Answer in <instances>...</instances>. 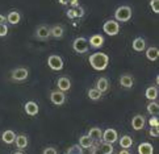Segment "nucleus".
<instances>
[{
	"instance_id": "29",
	"label": "nucleus",
	"mask_w": 159,
	"mask_h": 154,
	"mask_svg": "<svg viewBox=\"0 0 159 154\" xmlns=\"http://www.w3.org/2000/svg\"><path fill=\"white\" fill-rule=\"evenodd\" d=\"M99 149L103 152L104 154H112L113 152H115V149H113V145L108 144V142H103V144L99 146Z\"/></svg>"
},
{
	"instance_id": "28",
	"label": "nucleus",
	"mask_w": 159,
	"mask_h": 154,
	"mask_svg": "<svg viewBox=\"0 0 159 154\" xmlns=\"http://www.w3.org/2000/svg\"><path fill=\"white\" fill-rule=\"evenodd\" d=\"M147 112H149L150 115L157 116V115H158V112H159V104H158L157 101L151 100L149 104H147Z\"/></svg>"
},
{
	"instance_id": "38",
	"label": "nucleus",
	"mask_w": 159,
	"mask_h": 154,
	"mask_svg": "<svg viewBox=\"0 0 159 154\" xmlns=\"http://www.w3.org/2000/svg\"><path fill=\"white\" fill-rule=\"evenodd\" d=\"M69 4L72 5V8L79 7V0H69Z\"/></svg>"
},
{
	"instance_id": "31",
	"label": "nucleus",
	"mask_w": 159,
	"mask_h": 154,
	"mask_svg": "<svg viewBox=\"0 0 159 154\" xmlns=\"http://www.w3.org/2000/svg\"><path fill=\"white\" fill-rule=\"evenodd\" d=\"M67 154H83V149L80 147V145H72L67 150Z\"/></svg>"
},
{
	"instance_id": "8",
	"label": "nucleus",
	"mask_w": 159,
	"mask_h": 154,
	"mask_svg": "<svg viewBox=\"0 0 159 154\" xmlns=\"http://www.w3.org/2000/svg\"><path fill=\"white\" fill-rule=\"evenodd\" d=\"M50 100H52V103L55 105H62L66 100V96L62 91H53V92L50 94Z\"/></svg>"
},
{
	"instance_id": "41",
	"label": "nucleus",
	"mask_w": 159,
	"mask_h": 154,
	"mask_svg": "<svg viewBox=\"0 0 159 154\" xmlns=\"http://www.w3.org/2000/svg\"><path fill=\"white\" fill-rule=\"evenodd\" d=\"M61 4H69V0H59Z\"/></svg>"
},
{
	"instance_id": "6",
	"label": "nucleus",
	"mask_w": 159,
	"mask_h": 154,
	"mask_svg": "<svg viewBox=\"0 0 159 154\" xmlns=\"http://www.w3.org/2000/svg\"><path fill=\"white\" fill-rule=\"evenodd\" d=\"M28 75H29V72H28V70H26L25 67H17V68H15V70L12 71V74H11L12 79H13V81H16V82L25 81V79L28 78Z\"/></svg>"
},
{
	"instance_id": "20",
	"label": "nucleus",
	"mask_w": 159,
	"mask_h": 154,
	"mask_svg": "<svg viewBox=\"0 0 159 154\" xmlns=\"http://www.w3.org/2000/svg\"><path fill=\"white\" fill-rule=\"evenodd\" d=\"M2 140L5 142V144L11 145V144H13L15 142L16 134H15L13 130H5V132H3V134H2Z\"/></svg>"
},
{
	"instance_id": "26",
	"label": "nucleus",
	"mask_w": 159,
	"mask_h": 154,
	"mask_svg": "<svg viewBox=\"0 0 159 154\" xmlns=\"http://www.w3.org/2000/svg\"><path fill=\"white\" fill-rule=\"evenodd\" d=\"M145 48H146V42H145V40L142 38V37L135 38L134 41H133V49L135 51H143Z\"/></svg>"
},
{
	"instance_id": "42",
	"label": "nucleus",
	"mask_w": 159,
	"mask_h": 154,
	"mask_svg": "<svg viewBox=\"0 0 159 154\" xmlns=\"http://www.w3.org/2000/svg\"><path fill=\"white\" fill-rule=\"evenodd\" d=\"M155 82H157V84L159 83V75H157V78H155Z\"/></svg>"
},
{
	"instance_id": "39",
	"label": "nucleus",
	"mask_w": 159,
	"mask_h": 154,
	"mask_svg": "<svg viewBox=\"0 0 159 154\" xmlns=\"http://www.w3.org/2000/svg\"><path fill=\"white\" fill-rule=\"evenodd\" d=\"M3 24H5V16L0 15V25H3Z\"/></svg>"
},
{
	"instance_id": "13",
	"label": "nucleus",
	"mask_w": 159,
	"mask_h": 154,
	"mask_svg": "<svg viewBox=\"0 0 159 154\" xmlns=\"http://www.w3.org/2000/svg\"><path fill=\"white\" fill-rule=\"evenodd\" d=\"M88 136H89V138L92 140L93 142L96 141H101V136H103V130H101L99 127H93V128H91L89 129V132H88Z\"/></svg>"
},
{
	"instance_id": "24",
	"label": "nucleus",
	"mask_w": 159,
	"mask_h": 154,
	"mask_svg": "<svg viewBox=\"0 0 159 154\" xmlns=\"http://www.w3.org/2000/svg\"><path fill=\"white\" fill-rule=\"evenodd\" d=\"M96 88H98L101 94L105 92V91L109 88V82H108V79L107 78H100L98 83H96Z\"/></svg>"
},
{
	"instance_id": "23",
	"label": "nucleus",
	"mask_w": 159,
	"mask_h": 154,
	"mask_svg": "<svg viewBox=\"0 0 159 154\" xmlns=\"http://www.w3.org/2000/svg\"><path fill=\"white\" fill-rule=\"evenodd\" d=\"M146 57H147V59H149V61H157L158 57H159L158 48H155V46L149 48V49L146 50Z\"/></svg>"
},
{
	"instance_id": "21",
	"label": "nucleus",
	"mask_w": 159,
	"mask_h": 154,
	"mask_svg": "<svg viewBox=\"0 0 159 154\" xmlns=\"http://www.w3.org/2000/svg\"><path fill=\"white\" fill-rule=\"evenodd\" d=\"M15 142H16V146H17L20 150L25 149V147L28 146V144H29V141H28V137H26V136H24V134L16 136V140H15Z\"/></svg>"
},
{
	"instance_id": "32",
	"label": "nucleus",
	"mask_w": 159,
	"mask_h": 154,
	"mask_svg": "<svg viewBox=\"0 0 159 154\" xmlns=\"http://www.w3.org/2000/svg\"><path fill=\"white\" fill-rule=\"evenodd\" d=\"M150 5H151V8H152V11H154L155 13L159 12V0H151Z\"/></svg>"
},
{
	"instance_id": "9",
	"label": "nucleus",
	"mask_w": 159,
	"mask_h": 154,
	"mask_svg": "<svg viewBox=\"0 0 159 154\" xmlns=\"http://www.w3.org/2000/svg\"><path fill=\"white\" fill-rule=\"evenodd\" d=\"M88 44L91 45V48L99 49V48L103 46V44H104V37L101 36V34H93V36L89 37Z\"/></svg>"
},
{
	"instance_id": "30",
	"label": "nucleus",
	"mask_w": 159,
	"mask_h": 154,
	"mask_svg": "<svg viewBox=\"0 0 159 154\" xmlns=\"http://www.w3.org/2000/svg\"><path fill=\"white\" fill-rule=\"evenodd\" d=\"M101 95H103V94H101L96 87H95V88H91V90L88 91V98L92 99V100H99V99L101 98Z\"/></svg>"
},
{
	"instance_id": "3",
	"label": "nucleus",
	"mask_w": 159,
	"mask_h": 154,
	"mask_svg": "<svg viewBox=\"0 0 159 154\" xmlns=\"http://www.w3.org/2000/svg\"><path fill=\"white\" fill-rule=\"evenodd\" d=\"M88 48H89V44H88V40H86L84 37H78L74 40L72 42V49L76 51L79 54H84L88 51Z\"/></svg>"
},
{
	"instance_id": "16",
	"label": "nucleus",
	"mask_w": 159,
	"mask_h": 154,
	"mask_svg": "<svg viewBox=\"0 0 159 154\" xmlns=\"http://www.w3.org/2000/svg\"><path fill=\"white\" fill-rule=\"evenodd\" d=\"M138 154H154V147L149 142H142L138 145Z\"/></svg>"
},
{
	"instance_id": "14",
	"label": "nucleus",
	"mask_w": 159,
	"mask_h": 154,
	"mask_svg": "<svg viewBox=\"0 0 159 154\" xmlns=\"http://www.w3.org/2000/svg\"><path fill=\"white\" fill-rule=\"evenodd\" d=\"M120 84L125 88H130L134 84V79L130 74H124V75H121V78H120Z\"/></svg>"
},
{
	"instance_id": "17",
	"label": "nucleus",
	"mask_w": 159,
	"mask_h": 154,
	"mask_svg": "<svg viewBox=\"0 0 159 154\" xmlns=\"http://www.w3.org/2000/svg\"><path fill=\"white\" fill-rule=\"evenodd\" d=\"M84 16V9L82 7H76V8H71L67 11V17L69 19H75V17H83Z\"/></svg>"
},
{
	"instance_id": "5",
	"label": "nucleus",
	"mask_w": 159,
	"mask_h": 154,
	"mask_svg": "<svg viewBox=\"0 0 159 154\" xmlns=\"http://www.w3.org/2000/svg\"><path fill=\"white\" fill-rule=\"evenodd\" d=\"M48 65H49V67L52 68V70L59 71V70L63 68V59H62L59 55L53 54V55H50L48 58Z\"/></svg>"
},
{
	"instance_id": "43",
	"label": "nucleus",
	"mask_w": 159,
	"mask_h": 154,
	"mask_svg": "<svg viewBox=\"0 0 159 154\" xmlns=\"http://www.w3.org/2000/svg\"><path fill=\"white\" fill-rule=\"evenodd\" d=\"M13 154H24V153H22V152H20V150H19V152H15Z\"/></svg>"
},
{
	"instance_id": "27",
	"label": "nucleus",
	"mask_w": 159,
	"mask_h": 154,
	"mask_svg": "<svg viewBox=\"0 0 159 154\" xmlns=\"http://www.w3.org/2000/svg\"><path fill=\"white\" fill-rule=\"evenodd\" d=\"M133 145V140L130 136H122L121 140H120V146L122 149H129V147H132Z\"/></svg>"
},
{
	"instance_id": "11",
	"label": "nucleus",
	"mask_w": 159,
	"mask_h": 154,
	"mask_svg": "<svg viewBox=\"0 0 159 154\" xmlns=\"http://www.w3.org/2000/svg\"><path fill=\"white\" fill-rule=\"evenodd\" d=\"M58 88L62 91V92H65V91H69L71 88V81L69 77H62L58 79Z\"/></svg>"
},
{
	"instance_id": "10",
	"label": "nucleus",
	"mask_w": 159,
	"mask_h": 154,
	"mask_svg": "<svg viewBox=\"0 0 159 154\" xmlns=\"http://www.w3.org/2000/svg\"><path fill=\"white\" fill-rule=\"evenodd\" d=\"M145 117L142 116V115H135L133 119H132V127L133 129L135 130H141L142 128L145 127Z\"/></svg>"
},
{
	"instance_id": "25",
	"label": "nucleus",
	"mask_w": 159,
	"mask_h": 154,
	"mask_svg": "<svg viewBox=\"0 0 159 154\" xmlns=\"http://www.w3.org/2000/svg\"><path fill=\"white\" fill-rule=\"evenodd\" d=\"M145 96L147 99H150V100L157 99V96H158V87H157V86H150V87H147L146 92H145Z\"/></svg>"
},
{
	"instance_id": "15",
	"label": "nucleus",
	"mask_w": 159,
	"mask_h": 154,
	"mask_svg": "<svg viewBox=\"0 0 159 154\" xmlns=\"http://www.w3.org/2000/svg\"><path fill=\"white\" fill-rule=\"evenodd\" d=\"M50 36L49 33V28L46 25H39L36 29V37L39 40H46Z\"/></svg>"
},
{
	"instance_id": "37",
	"label": "nucleus",
	"mask_w": 159,
	"mask_h": 154,
	"mask_svg": "<svg viewBox=\"0 0 159 154\" xmlns=\"http://www.w3.org/2000/svg\"><path fill=\"white\" fill-rule=\"evenodd\" d=\"M91 149H92V153H91V154H104L103 152H101L100 149H99V146H92V147H91Z\"/></svg>"
},
{
	"instance_id": "19",
	"label": "nucleus",
	"mask_w": 159,
	"mask_h": 154,
	"mask_svg": "<svg viewBox=\"0 0 159 154\" xmlns=\"http://www.w3.org/2000/svg\"><path fill=\"white\" fill-rule=\"evenodd\" d=\"M79 145H80L82 149H91L93 146V141L89 138V136L86 134V136H82L79 138Z\"/></svg>"
},
{
	"instance_id": "40",
	"label": "nucleus",
	"mask_w": 159,
	"mask_h": 154,
	"mask_svg": "<svg viewBox=\"0 0 159 154\" xmlns=\"http://www.w3.org/2000/svg\"><path fill=\"white\" fill-rule=\"evenodd\" d=\"M118 154H130V153L128 152V149H124V150H121V152L118 153Z\"/></svg>"
},
{
	"instance_id": "18",
	"label": "nucleus",
	"mask_w": 159,
	"mask_h": 154,
	"mask_svg": "<svg viewBox=\"0 0 159 154\" xmlns=\"http://www.w3.org/2000/svg\"><path fill=\"white\" fill-rule=\"evenodd\" d=\"M20 20H21V15L17 12V11H11V12L7 15V21L12 25L19 24Z\"/></svg>"
},
{
	"instance_id": "4",
	"label": "nucleus",
	"mask_w": 159,
	"mask_h": 154,
	"mask_svg": "<svg viewBox=\"0 0 159 154\" xmlns=\"http://www.w3.org/2000/svg\"><path fill=\"white\" fill-rule=\"evenodd\" d=\"M103 29L109 36H116L120 32V25H118V22L116 20H107L103 25Z\"/></svg>"
},
{
	"instance_id": "35",
	"label": "nucleus",
	"mask_w": 159,
	"mask_h": 154,
	"mask_svg": "<svg viewBox=\"0 0 159 154\" xmlns=\"http://www.w3.org/2000/svg\"><path fill=\"white\" fill-rule=\"evenodd\" d=\"M7 33H8V26L3 24V25H0V37H4V36H7Z\"/></svg>"
},
{
	"instance_id": "33",
	"label": "nucleus",
	"mask_w": 159,
	"mask_h": 154,
	"mask_svg": "<svg viewBox=\"0 0 159 154\" xmlns=\"http://www.w3.org/2000/svg\"><path fill=\"white\" fill-rule=\"evenodd\" d=\"M149 134H150L151 137H158V136H159V127H150Z\"/></svg>"
},
{
	"instance_id": "36",
	"label": "nucleus",
	"mask_w": 159,
	"mask_h": 154,
	"mask_svg": "<svg viewBox=\"0 0 159 154\" xmlns=\"http://www.w3.org/2000/svg\"><path fill=\"white\" fill-rule=\"evenodd\" d=\"M42 154H57V149H55V147L49 146V147H46V149L43 150Z\"/></svg>"
},
{
	"instance_id": "2",
	"label": "nucleus",
	"mask_w": 159,
	"mask_h": 154,
	"mask_svg": "<svg viewBox=\"0 0 159 154\" xmlns=\"http://www.w3.org/2000/svg\"><path fill=\"white\" fill-rule=\"evenodd\" d=\"M130 17H132V8L128 7V5H121V7H118L115 12L116 21L125 22V21H129Z\"/></svg>"
},
{
	"instance_id": "1",
	"label": "nucleus",
	"mask_w": 159,
	"mask_h": 154,
	"mask_svg": "<svg viewBox=\"0 0 159 154\" xmlns=\"http://www.w3.org/2000/svg\"><path fill=\"white\" fill-rule=\"evenodd\" d=\"M108 63H109V57H108L105 53L96 51V53H93L92 55L89 57V65L98 71L105 70Z\"/></svg>"
},
{
	"instance_id": "12",
	"label": "nucleus",
	"mask_w": 159,
	"mask_h": 154,
	"mask_svg": "<svg viewBox=\"0 0 159 154\" xmlns=\"http://www.w3.org/2000/svg\"><path fill=\"white\" fill-rule=\"evenodd\" d=\"M25 112L28 113L29 116H36L37 113H38V104L36 101H26V104H25Z\"/></svg>"
},
{
	"instance_id": "7",
	"label": "nucleus",
	"mask_w": 159,
	"mask_h": 154,
	"mask_svg": "<svg viewBox=\"0 0 159 154\" xmlns=\"http://www.w3.org/2000/svg\"><path fill=\"white\" fill-rule=\"evenodd\" d=\"M117 132L113 128H108L103 132V136H101V140L104 142H108V144H113L115 141H117Z\"/></svg>"
},
{
	"instance_id": "22",
	"label": "nucleus",
	"mask_w": 159,
	"mask_h": 154,
	"mask_svg": "<svg viewBox=\"0 0 159 154\" xmlns=\"http://www.w3.org/2000/svg\"><path fill=\"white\" fill-rule=\"evenodd\" d=\"M49 33L54 38H62V36H63V28L61 25H54L53 28L49 29Z\"/></svg>"
},
{
	"instance_id": "34",
	"label": "nucleus",
	"mask_w": 159,
	"mask_h": 154,
	"mask_svg": "<svg viewBox=\"0 0 159 154\" xmlns=\"http://www.w3.org/2000/svg\"><path fill=\"white\" fill-rule=\"evenodd\" d=\"M149 124H150V127H159L158 117H157V116H151L150 120H149Z\"/></svg>"
}]
</instances>
